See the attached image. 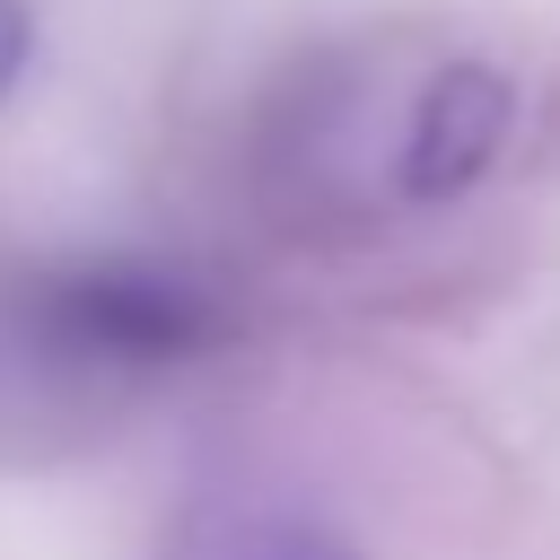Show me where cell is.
<instances>
[{
    "mask_svg": "<svg viewBox=\"0 0 560 560\" xmlns=\"http://www.w3.org/2000/svg\"><path fill=\"white\" fill-rule=\"evenodd\" d=\"M508 140V79L481 61H429L402 105V149H394V201H446L464 192Z\"/></svg>",
    "mask_w": 560,
    "mask_h": 560,
    "instance_id": "7a4b0ae2",
    "label": "cell"
},
{
    "mask_svg": "<svg viewBox=\"0 0 560 560\" xmlns=\"http://www.w3.org/2000/svg\"><path fill=\"white\" fill-rule=\"evenodd\" d=\"M18 324L61 368L149 376V368L201 359L228 315L192 271H166V262H61V271L26 280Z\"/></svg>",
    "mask_w": 560,
    "mask_h": 560,
    "instance_id": "6da1fadb",
    "label": "cell"
},
{
    "mask_svg": "<svg viewBox=\"0 0 560 560\" xmlns=\"http://www.w3.org/2000/svg\"><path fill=\"white\" fill-rule=\"evenodd\" d=\"M184 560H359V551L306 508H219L192 525Z\"/></svg>",
    "mask_w": 560,
    "mask_h": 560,
    "instance_id": "3957f363",
    "label": "cell"
},
{
    "mask_svg": "<svg viewBox=\"0 0 560 560\" xmlns=\"http://www.w3.org/2000/svg\"><path fill=\"white\" fill-rule=\"evenodd\" d=\"M26 52H35V26H26V9H18V0H0V96L18 88Z\"/></svg>",
    "mask_w": 560,
    "mask_h": 560,
    "instance_id": "277c9868",
    "label": "cell"
}]
</instances>
